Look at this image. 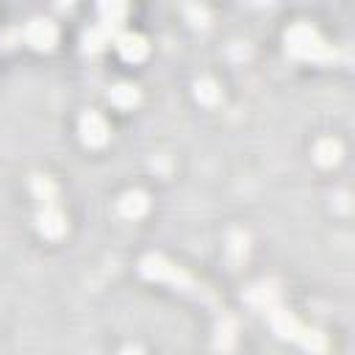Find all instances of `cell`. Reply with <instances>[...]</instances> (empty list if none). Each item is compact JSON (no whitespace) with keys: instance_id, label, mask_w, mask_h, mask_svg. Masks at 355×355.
<instances>
[{"instance_id":"obj_11","label":"cell","mask_w":355,"mask_h":355,"mask_svg":"<svg viewBox=\"0 0 355 355\" xmlns=\"http://www.w3.org/2000/svg\"><path fill=\"white\" fill-rule=\"evenodd\" d=\"M100 14H103V25H105V28H114V25H119L122 17L128 14V6H122V3H103V6H100Z\"/></svg>"},{"instance_id":"obj_4","label":"cell","mask_w":355,"mask_h":355,"mask_svg":"<svg viewBox=\"0 0 355 355\" xmlns=\"http://www.w3.org/2000/svg\"><path fill=\"white\" fill-rule=\"evenodd\" d=\"M80 139L89 144V147H100L105 139H108V122L97 114V111H86L80 116Z\"/></svg>"},{"instance_id":"obj_3","label":"cell","mask_w":355,"mask_h":355,"mask_svg":"<svg viewBox=\"0 0 355 355\" xmlns=\"http://www.w3.org/2000/svg\"><path fill=\"white\" fill-rule=\"evenodd\" d=\"M141 272H144L147 277H155V280H169V283L180 286V288H194L191 275H189V272H183L180 266H175V263L164 261L161 255H147V258L141 261Z\"/></svg>"},{"instance_id":"obj_8","label":"cell","mask_w":355,"mask_h":355,"mask_svg":"<svg viewBox=\"0 0 355 355\" xmlns=\"http://www.w3.org/2000/svg\"><path fill=\"white\" fill-rule=\"evenodd\" d=\"M144 211H147V194H141V191H128L119 200V214L128 219H139Z\"/></svg>"},{"instance_id":"obj_14","label":"cell","mask_w":355,"mask_h":355,"mask_svg":"<svg viewBox=\"0 0 355 355\" xmlns=\"http://www.w3.org/2000/svg\"><path fill=\"white\" fill-rule=\"evenodd\" d=\"M197 100L205 105H214L219 100V86L214 80H197Z\"/></svg>"},{"instance_id":"obj_1","label":"cell","mask_w":355,"mask_h":355,"mask_svg":"<svg viewBox=\"0 0 355 355\" xmlns=\"http://www.w3.org/2000/svg\"><path fill=\"white\" fill-rule=\"evenodd\" d=\"M286 47H288L291 55H297V58H311V61H322V58H330V55H333L330 44H324V39H322L311 25H305V22H297V25L288 28V33H286Z\"/></svg>"},{"instance_id":"obj_5","label":"cell","mask_w":355,"mask_h":355,"mask_svg":"<svg viewBox=\"0 0 355 355\" xmlns=\"http://www.w3.org/2000/svg\"><path fill=\"white\" fill-rule=\"evenodd\" d=\"M55 36H58L55 25H53L50 19H44V17L31 19V22H28V28H25V39H28L33 47H39V50L53 47V44H55Z\"/></svg>"},{"instance_id":"obj_10","label":"cell","mask_w":355,"mask_h":355,"mask_svg":"<svg viewBox=\"0 0 355 355\" xmlns=\"http://www.w3.org/2000/svg\"><path fill=\"white\" fill-rule=\"evenodd\" d=\"M31 186H33V194L39 197L42 208H44V205H55V183H53L47 175H36Z\"/></svg>"},{"instance_id":"obj_15","label":"cell","mask_w":355,"mask_h":355,"mask_svg":"<svg viewBox=\"0 0 355 355\" xmlns=\"http://www.w3.org/2000/svg\"><path fill=\"white\" fill-rule=\"evenodd\" d=\"M119 355H141V349H136V347H128V349H122Z\"/></svg>"},{"instance_id":"obj_2","label":"cell","mask_w":355,"mask_h":355,"mask_svg":"<svg viewBox=\"0 0 355 355\" xmlns=\"http://www.w3.org/2000/svg\"><path fill=\"white\" fill-rule=\"evenodd\" d=\"M269 319H272V327H275L283 338H291V341L302 344V347L311 349V352H322V349H324V336H322L319 330L302 327L288 311H283V308H269Z\"/></svg>"},{"instance_id":"obj_6","label":"cell","mask_w":355,"mask_h":355,"mask_svg":"<svg viewBox=\"0 0 355 355\" xmlns=\"http://www.w3.org/2000/svg\"><path fill=\"white\" fill-rule=\"evenodd\" d=\"M39 230L44 236H50V239H58L67 230V219H64V214H61L58 205H44L39 211Z\"/></svg>"},{"instance_id":"obj_9","label":"cell","mask_w":355,"mask_h":355,"mask_svg":"<svg viewBox=\"0 0 355 355\" xmlns=\"http://www.w3.org/2000/svg\"><path fill=\"white\" fill-rule=\"evenodd\" d=\"M108 100H111L114 105H119V108H130V105L139 103V92H136L130 83H116V86L108 92Z\"/></svg>"},{"instance_id":"obj_12","label":"cell","mask_w":355,"mask_h":355,"mask_svg":"<svg viewBox=\"0 0 355 355\" xmlns=\"http://www.w3.org/2000/svg\"><path fill=\"white\" fill-rule=\"evenodd\" d=\"M338 153H341V150H338V144H336L333 139H322V141L316 144V161L324 164V166L333 164V161H338Z\"/></svg>"},{"instance_id":"obj_7","label":"cell","mask_w":355,"mask_h":355,"mask_svg":"<svg viewBox=\"0 0 355 355\" xmlns=\"http://www.w3.org/2000/svg\"><path fill=\"white\" fill-rule=\"evenodd\" d=\"M116 50H119L122 58H128V61H141V58L147 55V42H144V36H139V33H122V36L116 39Z\"/></svg>"},{"instance_id":"obj_13","label":"cell","mask_w":355,"mask_h":355,"mask_svg":"<svg viewBox=\"0 0 355 355\" xmlns=\"http://www.w3.org/2000/svg\"><path fill=\"white\" fill-rule=\"evenodd\" d=\"M105 42H108V28H105V25H97V28L86 31V36H83L86 50H100Z\"/></svg>"}]
</instances>
